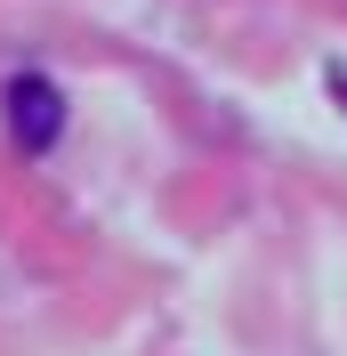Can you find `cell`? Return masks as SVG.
Instances as JSON below:
<instances>
[{"label":"cell","instance_id":"cell-1","mask_svg":"<svg viewBox=\"0 0 347 356\" xmlns=\"http://www.w3.org/2000/svg\"><path fill=\"white\" fill-rule=\"evenodd\" d=\"M0 106H8V138H17L24 154H49L57 130H65V97L49 73H17V81L0 89Z\"/></svg>","mask_w":347,"mask_h":356},{"label":"cell","instance_id":"cell-2","mask_svg":"<svg viewBox=\"0 0 347 356\" xmlns=\"http://www.w3.org/2000/svg\"><path fill=\"white\" fill-rule=\"evenodd\" d=\"M339 97H347V73H339Z\"/></svg>","mask_w":347,"mask_h":356}]
</instances>
